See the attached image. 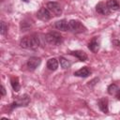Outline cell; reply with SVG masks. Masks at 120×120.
I'll return each mask as SVG.
<instances>
[{"label": "cell", "mask_w": 120, "mask_h": 120, "mask_svg": "<svg viewBox=\"0 0 120 120\" xmlns=\"http://www.w3.org/2000/svg\"><path fill=\"white\" fill-rule=\"evenodd\" d=\"M20 46L23 49L36 50L39 46V38L37 35L22 37L20 40Z\"/></svg>", "instance_id": "cell-1"}, {"label": "cell", "mask_w": 120, "mask_h": 120, "mask_svg": "<svg viewBox=\"0 0 120 120\" xmlns=\"http://www.w3.org/2000/svg\"><path fill=\"white\" fill-rule=\"evenodd\" d=\"M47 43L51 45H60L63 41V38L58 32H50L47 33L44 37Z\"/></svg>", "instance_id": "cell-2"}, {"label": "cell", "mask_w": 120, "mask_h": 120, "mask_svg": "<svg viewBox=\"0 0 120 120\" xmlns=\"http://www.w3.org/2000/svg\"><path fill=\"white\" fill-rule=\"evenodd\" d=\"M29 102H30L29 96L24 94V95H22L21 97H18V99L10 104V110L12 111L13 109L18 108V107H25V106H27L29 104Z\"/></svg>", "instance_id": "cell-3"}, {"label": "cell", "mask_w": 120, "mask_h": 120, "mask_svg": "<svg viewBox=\"0 0 120 120\" xmlns=\"http://www.w3.org/2000/svg\"><path fill=\"white\" fill-rule=\"evenodd\" d=\"M69 24V31H72L73 33H82L86 30L84 25L77 20H70L68 22Z\"/></svg>", "instance_id": "cell-4"}, {"label": "cell", "mask_w": 120, "mask_h": 120, "mask_svg": "<svg viewBox=\"0 0 120 120\" xmlns=\"http://www.w3.org/2000/svg\"><path fill=\"white\" fill-rule=\"evenodd\" d=\"M37 18L39 19L40 21L47 22V21H49L52 18V13H51V11L48 8H41L37 12Z\"/></svg>", "instance_id": "cell-5"}, {"label": "cell", "mask_w": 120, "mask_h": 120, "mask_svg": "<svg viewBox=\"0 0 120 120\" xmlns=\"http://www.w3.org/2000/svg\"><path fill=\"white\" fill-rule=\"evenodd\" d=\"M47 8L51 11V13H53L55 16H59L62 14V8L57 2L47 3Z\"/></svg>", "instance_id": "cell-6"}, {"label": "cell", "mask_w": 120, "mask_h": 120, "mask_svg": "<svg viewBox=\"0 0 120 120\" xmlns=\"http://www.w3.org/2000/svg\"><path fill=\"white\" fill-rule=\"evenodd\" d=\"M41 63V59L37 56H32L27 61V67L30 70H35Z\"/></svg>", "instance_id": "cell-7"}, {"label": "cell", "mask_w": 120, "mask_h": 120, "mask_svg": "<svg viewBox=\"0 0 120 120\" xmlns=\"http://www.w3.org/2000/svg\"><path fill=\"white\" fill-rule=\"evenodd\" d=\"M96 10H97V12H98L102 15H109L111 12L107 4H104L103 2H100L96 6Z\"/></svg>", "instance_id": "cell-8"}, {"label": "cell", "mask_w": 120, "mask_h": 120, "mask_svg": "<svg viewBox=\"0 0 120 120\" xmlns=\"http://www.w3.org/2000/svg\"><path fill=\"white\" fill-rule=\"evenodd\" d=\"M54 26H55L56 29L61 30V31H68V30H69V24H68V22L66 20H64V19L55 22Z\"/></svg>", "instance_id": "cell-9"}, {"label": "cell", "mask_w": 120, "mask_h": 120, "mask_svg": "<svg viewBox=\"0 0 120 120\" xmlns=\"http://www.w3.org/2000/svg\"><path fill=\"white\" fill-rule=\"evenodd\" d=\"M91 74V70L87 68V67H83L80 69H78L77 71L74 72V75L77 77H81V78H86Z\"/></svg>", "instance_id": "cell-10"}, {"label": "cell", "mask_w": 120, "mask_h": 120, "mask_svg": "<svg viewBox=\"0 0 120 120\" xmlns=\"http://www.w3.org/2000/svg\"><path fill=\"white\" fill-rule=\"evenodd\" d=\"M69 54L75 56L76 58H78L80 61H86L87 60V54L83 52V51H80V50H76V51H72L69 52Z\"/></svg>", "instance_id": "cell-11"}, {"label": "cell", "mask_w": 120, "mask_h": 120, "mask_svg": "<svg viewBox=\"0 0 120 120\" xmlns=\"http://www.w3.org/2000/svg\"><path fill=\"white\" fill-rule=\"evenodd\" d=\"M98 108H99V110H100L102 112L107 113V112H109V109H108V99H107V98H101L98 100Z\"/></svg>", "instance_id": "cell-12"}, {"label": "cell", "mask_w": 120, "mask_h": 120, "mask_svg": "<svg viewBox=\"0 0 120 120\" xmlns=\"http://www.w3.org/2000/svg\"><path fill=\"white\" fill-rule=\"evenodd\" d=\"M88 49H89L91 52H97L98 51V49H99V42L98 41L97 38H94L89 42V44H88Z\"/></svg>", "instance_id": "cell-13"}, {"label": "cell", "mask_w": 120, "mask_h": 120, "mask_svg": "<svg viewBox=\"0 0 120 120\" xmlns=\"http://www.w3.org/2000/svg\"><path fill=\"white\" fill-rule=\"evenodd\" d=\"M47 68L50 70H56L58 68V61L56 58H50L47 61Z\"/></svg>", "instance_id": "cell-14"}, {"label": "cell", "mask_w": 120, "mask_h": 120, "mask_svg": "<svg viewBox=\"0 0 120 120\" xmlns=\"http://www.w3.org/2000/svg\"><path fill=\"white\" fill-rule=\"evenodd\" d=\"M107 6L110 8V10H118L120 8V4L118 0H108Z\"/></svg>", "instance_id": "cell-15"}, {"label": "cell", "mask_w": 120, "mask_h": 120, "mask_svg": "<svg viewBox=\"0 0 120 120\" xmlns=\"http://www.w3.org/2000/svg\"><path fill=\"white\" fill-rule=\"evenodd\" d=\"M59 62H60V66H61V68H62L63 69H68V68H69L70 63H69V61H68V59H66L65 57L60 56V57H59Z\"/></svg>", "instance_id": "cell-16"}, {"label": "cell", "mask_w": 120, "mask_h": 120, "mask_svg": "<svg viewBox=\"0 0 120 120\" xmlns=\"http://www.w3.org/2000/svg\"><path fill=\"white\" fill-rule=\"evenodd\" d=\"M10 83H11V86L14 91L18 92L20 90L21 87H20V83H19V79L17 77H12L10 80Z\"/></svg>", "instance_id": "cell-17"}, {"label": "cell", "mask_w": 120, "mask_h": 120, "mask_svg": "<svg viewBox=\"0 0 120 120\" xmlns=\"http://www.w3.org/2000/svg\"><path fill=\"white\" fill-rule=\"evenodd\" d=\"M107 90H108V93L110 95H116V93L118 92L119 88H118V86L115 83H112V84H110L108 86V89Z\"/></svg>", "instance_id": "cell-18"}, {"label": "cell", "mask_w": 120, "mask_h": 120, "mask_svg": "<svg viewBox=\"0 0 120 120\" xmlns=\"http://www.w3.org/2000/svg\"><path fill=\"white\" fill-rule=\"evenodd\" d=\"M30 27H31V24H30V23H28V22H24V21L21 22V29H22V31H26V30H28Z\"/></svg>", "instance_id": "cell-19"}, {"label": "cell", "mask_w": 120, "mask_h": 120, "mask_svg": "<svg viewBox=\"0 0 120 120\" xmlns=\"http://www.w3.org/2000/svg\"><path fill=\"white\" fill-rule=\"evenodd\" d=\"M7 25H6V23H5V22H1V31H0V33H1V35H5L6 34V32H7Z\"/></svg>", "instance_id": "cell-20"}, {"label": "cell", "mask_w": 120, "mask_h": 120, "mask_svg": "<svg viewBox=\"0 0 120 120\" xmlns=\"http://www.w3.org/2000/svg\"><path fill=\"white\" fill-rule=\"evenodd\" d=\"M98 81H99V79H98V78H95V79H93L92 81H90V82H89L88 86H94V85H95Z\"/></svg>", "instance_id": "cell-21"}, {"label": "cell", "mask_w": 120, "mask_h": 120, "mask_svg": "<svg viewBox=\"0 0 120 120\" xmlns=\"http://www.w3.org/2000/svg\"><path fill=\"white\" fill-rule=\"evenodd\" d=\"M112 44H113L114 46L120 48V41H119V40H117V39H113V40H112Z\"/></svg>", "instance_id": "cell-22"}, {"label": "cell", "mask_w": 120, "mask_h": 120, "mask_svg": "<svg viewBox=\"0 0 120 120\" xmlns=\"http://www.w3.org/2000/svg\"><path fill=\"white\" fill-rule=\"evenodd\" d=\"M1 94H2V96L6 95V89H5L4 85H1Z\"/></svg>", "instance_id": "cell-23"}, {"label": "cell", "mask_w": 120, "mask_h": 120, "mask_svg": "<svg viewBox=\"0 0 120 120\" xmlns=\"http://www.w3.org/2000/svg\"><path fill=\"white\" fill-rule=\"evenodd\" d=\"M116 98H117L120 100V89H119V90H118V92L116 93Z\"/></svg>", "instance_id": "cell-24"}, {"label": "cell", "mask_w": 120, "mask_h": 120, "mask_svg": "<svg viewBox=\"0 0 120 120\" xmlns=\"http://www.w3.org/2000/svg\"><path fill=\"white\" fill-rule=\"evenodd\" d=\"M22 1H24V2H28V0H22Z\"/></svg>", "instance_id": "cell-25"}]
</instances>
